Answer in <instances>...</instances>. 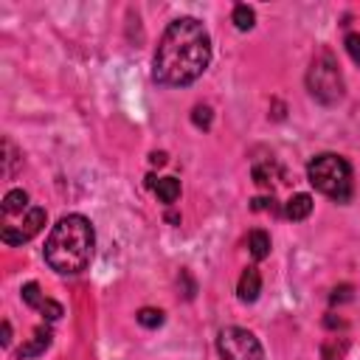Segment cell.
<instances>
[{"label": "cell", "mask_w": 360, "mask_h": 360, "mask_svg": "<svg viewBox=\"0 0 360 360\" xmlns=\"http://www.w3.org/2000/svg\"><path fill=\"white\" fill-rule=\"evenodd\" d=\"M217 349L222 360H264L262 343L256 340L253 332L242 326H225L217 335Z\"/></svg>", "instance_id": "5b68a950"}, {"label": "cell", "mask_w": 360, "mask_h": 360, "mask_svg": "<svg viewBox=\"0 0 360 360\" xmlns=\"http://www.w3.org/2000/svg\"><path fill=\"white\" fill-rule=\"evenodd\" d=\"M236 292H239V301H245V304H253L259 298V292H262V273H259V267H245L242 270Z\"/></svg>", "instance_id": "52a82bcc"}, {"label": "cell", "mask_w": 360, "mask_h": 360, "mask_svg": "<svg viewBox=\"0 0 360 360\" xmlns=\"http://www.w3.org/2000/svg\"><path fill=\"white\" fill-rule=\"evenodd\" d=\"M45 219H48L45 208L31 205V208L20 217V222H3V233H0V236H3L6 245H22V242L34 239V236L45 228Z\"/></svg>", "instance_id": "8992f818"}, {"label": "cell", "mask_w": 360, "mask_h": 360, "mask_svg": "<svg viewBox=\"0 0 360 360\" xmlns=\"http://www.w3.org/2000/svg\"><path fill=\"white\" fill-rule=\"evenodd\" d=\"M307 87H309V96L321 104H338L343 98V73L329 51L312 59L307 73Z\"/></svg>", "instance_id": "277c9868"}, {"label": "cell", "mask_w": 360, "mask_h": 360, "mask_svg": "<svg viewBox=\"0 0 360 360\" xmlns=\"http://www.w3.org/2000/svg\"><path fill=\"white\" fill-rule=\"evenodd\" d=\"M22 301H25L28 307H34V309H39V307H42L45 295L39 292V284H37V281H28V284L22 287Z\"/></svg>", "instance_id": "9a60e30c"}, {"label": "cell", "mask_w": 360, "mask_h": 360, "mask_svg": "<svg viewBox=\"0 0 360 360\" xmlns=\"http://www.w3.org/2000/svg\"><path fill=\"white\" fill-rule=\"evenodd\" d=\"M248 250H250V256L256 259V262H262V259H267L270 256V236H267V231H250L248 233Z\"/></svg>", "instance_id": "8fae6325"}, {"label": "cell", "mask_w": 360, "mask_h": 360, "mask_svg": "<svg viewBox=\"0 0 360 360\" xmlns=\"http://www.w3.org/2000/svg\"><path fill=\"white\" fill-rule=\"evenodd\" d=\"M51 329L48 326H39V329H34V338L25 343V346H20V352H17V357L22 360V357H37V354H42L48 346H51Z\"/></svg>", "instance_id": "30bf717a"}, {"label": "cell", "mask_w": 360, "mask_h": 360, "mask_svg": "<svg viewBox=\"0 0 360 360\" xmlns=\"http://www.w3.org/2000/svg\"><path fill=\"white\" fill-rule=\"evenodd\" d=\"M231 20H233V25H236L239 31H248V28H253L256 14H253V8H248V6H233Z\"/></svg>", "instance_id": "4fadbf2b"}, {"label": "cell", "mask_w": 360, "mask_h": 360, "mask_svg": "<svg viewBox=\"0 0 360 360\" xmlns=\"http://www.w3.org/2000/svg\"><path fill=\"white\" fill-rule=\"evenodd\" d=\"M93 245L96 233L90 219L82 214H68L51 228L45 239V262L59 276H79L93 259Z\"/></svg>", "instance_id": "7a4b0ae2"}, {"label": "cell", "mask_w": 360, "mask_h": 360, "mask_svg": "<svg viewBox=\"0 0 360 360\" xmlns=\"http://www.w3.org/2000/svg\"><path fill=\"white\" fill-rule=\"evenodd\" d=\"M3 149H6V158H3V160H6V177H11V174H14V160H17V152H14V143H11L8 138L3 141Z\"/></svg>", "instance_id": "e0dca14e"}, {"label": "cell", "mask_w": 360, "mask_h": 360, "mask_svg": "<svg viewBox=\"0 0 360 360\" xmlns=\"http://www.w3.org/2000/svg\"><path fill=\"white\" fill-rule=\"evenodd\" d=\"M273 202H276L273 197H270V200H267V197H256V200H253V211H273V208H276Z\"/></svg>", "instance_id": "ffe728a7"}, {"label": "cell", "mask_w": 360, "mask_h": 360, "mask_svg": "<svg viewBox=\"0 0 360 360\" xmlns=\"http://www.w3.org/2000/svg\"><path fill=\"white\" fill-rule=\"evenodd\" d=\"M39 312H42V315H45L48 321H56V318L62 315V307H59L56 301H51V298H45V301H42V307H39Z\"/></svg>", "instance_id": "ac0fdd59"}, {"label": "cell", "mask_w": 360, "mask_h": 360, "mask_svg": "<svg viewBox=\"0 0 360 360\" xmlns=\"http://www.w3.org/2000/svg\"><path fill=\"white\" fill-rule=\"evenodd\" d=\"M155 194H158L160 202L172 205V202L180 197V180H177V177H160V180L155 183Z\"/></svg>", "instance_id": "7c38bea8"}, {"label": "cell", "mask_w": 360, "mask_h": 360, "mask_svg": "<svg viewBox=\"0 0 360 360\" xmlns=\"http://www.w3.org/2000/svg\"><path fill=\"white\" fill-rule=\"evenodd\" d=\"M191 118H194L197 127H205V129L211 127V110L208 107H194V115Z\"/></svg>", "instance_id": "d6986e66"}, {"label": "cell", "mask_w": 360, "mask_h": 360, "mask_svg": "<svg viewBox=\"0 0 360 360\" xmlns=\"http://www.w3.org/2000/svg\"><path fill=\"white\" fill-rule=\"evenodd\" d=\"M343 45H346V53L352 56V62L360 65V34H346Z\"/></svg>", "instance_id": "2e32d148"}, {"label": "cell", "mask_w": 360, "mask_h": 360, "mask_svg": "<svg viewBox=\"0 0 360 360\" xmlns=\"http://www.w3.org/2000/svg\"><path fill=\"white\" fill-rule=\"evenodd\" d=\"M211 62V37L197 17L172 20L158 42L152 76L163 87H186L197 82Z\"/></svg>", "instance_id": "6da1fadb"}, {"label": "cell", "mask_w": 360, "mask_h": 360, "mask_svg": "<svg viewBox=\"0 0 360 360\" xmlns=\"http://www.w3.org/2000/svg\"><path fill=\"white\" fill-rule=\"evenodd\" d=\"M152 163L163 166V163H166V155H163V152H155V155H152Z\"/></svg>", "instance_id": "7402d4cb"}, {"label": "cell", "mask_w": 360, "mask_h": 360, "mask_svg": "<svg viewBox=\"0 0 360 360\" xmlns=\"http://www.w3.org/2000/svg\"><path fill=\"white\" fill-rule=\"evenodd\" d=\"M138 323L146 326V329H158V326L163 323V312H160V309H152V307H143V309L138 312Z\"/></svg>", "instance_id": "5bb4252c"}, {"label": "cell", "mask_w": 360, "mask_h": 360, "mask_svg": "<svg viewBox=\"0 0 360 360\" xmlns=\"http://www.w3.org/2000/svg\"><path fill=\"white\" fill-rule=\"evenodd\" d=\"M312 214V197L309 194H292L287 202H284V217L292 219V222H301Z\"/></svg>", "instance_id": "9c48e42d"}, {"label": "cell", "mask_w": 360, "mask_h": 360, "mask_svg": "<svg viewBox=\"0 0 360 360\" xmlns=\"http://www.w3.org/2000/svg\"><path fill=\"white\" fill-rule=\"evenodd\" d=\"M8 343H11V323L3 321V346H8Z\"/></svg>", "instance_id": "44dd1931"}, {"label": "cell", "mask_w": 360, "mask_h": 360, "mask_svg": "<svg viewBox=\"0 0 360 360\" xmlns=\"http://www.w3.org/2000/svg\"><path fill=\"white\" fill-rule=\"evenodd\" d=\"M28 208H31V205H28V191H22V188L8 191V194L3 197V222L11 219V217H22Z\"/></svg>", "instance_id": "ba28073f"}, {"label": "cell", "mask_w": 360, "mask_h": 360, "mask_svg": "<svg viewBox=\"0 0 360 360\" xmlns=\"http://www.w3.org/2000/svg\"><path fill=\"white\" fill-rule=\"evenodd\" d=\"M307 180L312 183L315 191L326 194L335 202H349L354 194V183H352V166L346 158L335 155V152H323L315 155L307 166Z\"/></svg>", "instance_id": "3957f363"}]
</instances>
